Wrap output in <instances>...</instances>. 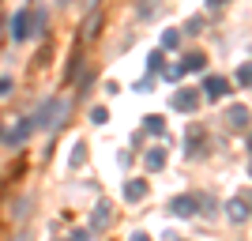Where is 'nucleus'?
Here are the masks:
<instances>
[{
	"label": "nucleus",
	"instance_id": "obj_1",
	"mask_svg": "<svg viewBox=\"0 0 252 241\" xmlns=\"http://www.w3.org/2000/svg\"><path fill=\"white\" fill-rule=\"evenodd\" d=\"M68 109H72V105L64 102V98H61V102H57V98H49V102H45L42 109L31 117V121H34V128H61L64 117H68Z\"/></svg>",
	"mask_w": 252,
	"mask_h": 241
},
{
	"label": "nucleus",
	"instance_id": "obj_2",
	"mask_svg": "<svg viewBox=\"0 0 252 241\" xmlns=\"http://www.w3.org/2000/svg\"><path fill=\"white\" fill-rule=\"evenodd\" d=\"M200 211H203V192H185V196H173V204H169V215H177V219H192Z\"/></svg>",
	"mask_w": 252,
	"mask_h": 241
},
{
	"label": "nucleus",
	"instance_id": "obj_3",
	"mask_svg": "<svg viewBox=\"0 0 252 241\" xmlns=\"http://www.w3.org/2000/svg\"><path fill=\"white\" fill-rule=\"evenodd\" d=\"M177 113H196V105H200V91L196 87H177V95L169 98Z\"/></svg>",
	"mask_w": 252,
	"mask_h": 241
},
{
	"label": "nucleus",
	"instance_id": "obj_4",
	"mask_svg": "<svg viewBox=\"0 0 252 241\" xmlns=\"http://www.w3.org/2000/svg\"><path fill=\"white\" fill-rule=\"evenodd\" d=\"M200 95H207V102H219V98L230 95V83H226L222 75H207V79H203V87H200Z\"/></svg>",
	"mask_w": 252,
	"mask_h": 241
},
{
	"label": "nucleus",
	"instance_id": "obj_5",
	"mask_svg": "<svg viewBox=\"0 0 252 241\" xmlns=\"http://www.w3.org/2000/svg\"><path fill=\"white\" fill-rule=\"evenodd\" d=\"M11 38H15V42L31 38V11L27 8H19L15 15H11Z\"/></svg>",
	"mask_w": 252,
	"mask_h": 241
},
{
	"label": "nucleus",
	"instance_id": "obj_6",
	"mask_svg": "<svg viewBox=\"0 0 252 241\" xmlns=\"http://www.w3.org/2000/svg\"><path fill=\"white\" fill-rule=\"evenodd\" d=\"M185 155H189V158H200V155H203V128H200V125H189V136H185Z\"/></svg>",
	"mask_w": 252,
	"mask_h": 241
},
{
	"label": "nucleus",
	"instance_id": "obj_7",
	"mask_svg": "<svg viewBox=\"0 0 252 241\" xmlns=\"http://www.w3.org/2000/svg\"><path fill=\"white\" fill-rule=\"evenodd\" d=\"M31 132H34V121H31V117H23L19 125H15L8 136H4V143H8V147H19L23 139H31Z\"/></svg>",
	"mask_w": 252,
	"mask_h": 241
},
{
	"label": "nucleus",
	"instance_id": "obj_8",
	"mask_svg": "<svg viewBox=\"0 0 252 241\" xmlns=\"http://www.w3.org/2000/svg\"><path fill=\"white\" fill-rule=\"evenodd\" d=\"M169 155H166V147H151L147 155H143V166H147V173H158V170H166Z\"/></svg>",
	"mask_w": 252,
	"mask_h": 241
},
{
	"label": "nucleus",
	"instance_id": "obj_9",
	"mask_svg": "<svg viewBox=\"0 0 252 241\" xmlns=\"http://www.w3.org/2000/svg\"><path fill=\"white\" fill-rule=\"evenodd\" d=\"M226 215H230L233 222H249V196H233L230 204H226Z\"/></svg>",
	"mask_w": 252,
	"mask_h": 241
},
{
	"label": "nucleus",
	"instance_id": "obj_10",
	"mask_svg": "<svg viewBox=\"0 0 252 241\" xmlns=\"http://www.w3.org/2000/svg\"><path fill=\"white\" fill-rule=\"evenodd\" d=\"M105 226H109V200H98L91 215V230H105Z\"/></svg>",
	"mask_w": 252,
	"mask_h": 241
},
{
	"label": "nucleus",
	"instance_id": "obj_11",
	"mask_svg": "<svg viewBox=\"0 0 252 241\" xmlns=\"http://www.w3.org/2000/svg\"><path fill=\"white\" fill-rule=\"evenodd\" d=\"M143 196H147V181H139V177L125 181V200H128V204H139Z\"/></svg>",
	"mask_w": 252,
	"mask_h": 241
},
{
	"label": "nucleus",
	"instance_id": "obj_12",
	"mask_svg": "<svg viewBox=\"0 0 252 241\" xmlns=\"http://www.w3.org/2000/svg\"><path fill=\"white\" fill-rule=\"evenodd\" d=\"M226 121H230V128H237V132H245V128H249V105H233Z\"/></svg>",
	"mask_w": 252,
	"mask_h": 241
},
{
	"label": "nucleus",
	"instance_id": "obj_13",
	"mask_svg": "<svg viewBox=\"0 0 252 241\" xmlns=\"http://www.w3.org/2000/svg\"><path fill=\"white\" fill-rule=\"evenodd\" d=\"M181 68H185V72H203V68H207V57H203V53H189V57L181 61Z\"/></svg>",
	"mask_w": 252,
	"mask_h": 241
},
{
	"label": "nucleus",
	"instance_id": "obj_14",
	"mask_svg": "<svg viewBox=\"0 0 252 241\" xmlns=\"http://www.w3.org/2000/svg\"><path fill=\"white\" fill-rule=\"evenodd\" d=\"M143 128H147V132H155V136H162V132H166V121H162L158 113H151L147 121H143Z\"/></svg>",
	"mask_w": 252,
	"mask_h": 241
},
{
	"label": "nucleus",
	"instance_id": "obj_15",
	"mask_svg": "<svg viewBox=\"0 0 252 241\" xmlns=\"http://www.w3.org/2000/svg\"><path fill=\"white\" fill-rule=\"evenodd\" d=\"M181 45V31L173 27V31H162V49H177Z\"/></svg>",
	"mask_w": 252,
	"mask_h": 241
},
{
	"label": "nucleus",
	"instance_id": "obj_16",
	"mask_svg": "<svg viewBox=\"0 0 252 241\" xmlns=\"http://www.w3.org/2000/svg\"><path fill=\"white\" fill-rule=\"evenodd\" d=\"M83 151H87V143L79 139V143L72 147V158H68V166H72V170H79V166H83Z\"/></svg>",
	"mask_w": 252,
	"mask_h": 241
},
{
	"label": "nucleus",
	"instance_id": "obj_17",
	"mask_svg": "<svg viewBox=\"0 0 252 241\" xmlns=\"http://www.w3.org/2000/svg\"><path fill=\"white\" fill-rule=\"evenodd\" d=\"M162 61H166V57H162V49H155V53L147 57V72H151V75H155V72H162Z\"/></svg>",
	"mask_w": 252,
	"mask_h": 241
},
{
	"label": "nucleus",
	"instance_id": "obj_18",
	"mask_svg": "<svg viewBox=\"0 0 252 241\" xmlns=\"http://www.w3.org/2000/svg\"><path fill=\"white\" fill-rule=\"evenodd\" d=\"M237 83H241V87H249V83H252V68H249V61L237 64Z\"/></svg>",
	"mask_w": 252,
	"mask_h": 241
},
{
	"label": "nucleus",
	"instance_id": "obj_19",
	"mask_svg": "<svg viewBox=\"0 0 252 241\" xmlns=\"http://www.w3.org/2000/svg\"><path fill=\"white\" fill-rule=\"evenodd\" d=\"M98 23H102V15H98V8L91 11V19H87V38H94L98 34Z\"/></svg>",
	"mask_w": 252,
	"mask_h": 241
},
{
	"label": "nucleus",
	"instance_id": "obj_20",
	"mask_svg": "<svg viewBox=\"0 0 252 241\" xmlns=\"http://www.w3.org/2000/svg\"><path fill=\"white\" fill-rule=\"evenodd\" d=\"M166 79L181 83V79H185V68H181V64H169V68H166Z\"/></svg>",
	"mask_w": 252,
	"mask_h": 241
},
{
	"label": "nucleus",
	"instance_id": "obj_21",
	"mask_svg": "<svg viewBox=\"0 0 252 241\" xmlns=\"http://www.w3.org/2000/svg\"><path fill=\"white\" fill-rule=\"evenodd\" d=\"M27 207H31V200H15V204H11V215H15V219H23V215H27Z\"/></svg>",
	"mask_w": 252,
	"mask_h": 241
},
{
	"label": "nucleus",
	"instance_id": "obj_22",
	"mask_svg": "<svg viewBox=\"0 0 252 241\" xmlns=\"http://www.w3.org/2000/svg\"><path fill=\"white\" fill-rule=\"evenodd\" d=\"M11 87H15V79H11V75H0V98H8Z\"/></svg>",
	"mask_w": 252,
	"mask_h": 241
},
{
	"label": "nucleus",
	"instance_id": "obj_23",
	"mask_svg": "<svg viewBox=\"0 0 252 241\" xmlns=\"http://www.w3.org/2000/svg\"><path fill=\"white\" fill-rule=\"evenodd\" d=\"M91 121H94V125H105V121H109V113H105L102 105H94V109H91Z\"/></svg>",
	"mask_w": 252,
	"mask_h": 241
},
{
	"label": "nucleus",
	"instance_id": "obj_24",
	"mask_svg": "<svg viewBox=\"0 0 252 241\" xmlns=\"http://www.w3.org/2000/svg\"><path fill=\"white\" fill-rule=\"evenodd\" d=\"M185 31H189V34H200V31H203V19H200V15H196V19H189V23H185Z\"/></svg>",
	"mask_w": 252,
	"mask_h": 241
},
{
	"label": "nucleus",
	"instance_id": "obj_25",
	"mask_svg": "<svg viewBox=\"0 0 252 241\" xmlns=\"http://www.w3.org/2000/svg\"><path fill=\"white\" fill-rule=\"evenodd\" d=\"M151 87H155V75H143V79L136 83V91H151Z\"/></svg>",
	"mask_w": 252,
	"mask_h": 241
},
{
	"label": "nucleus",
	"instance_id": "obj_26",
	"mask_svg": "<svg viewBox=\"0 0 252 241\" xmlns=\"http://www.w3.org/2000/svg\"><path fill=\"white\" fill-rule=\"evenodd\" d=\"M226 4H230V0H207V8H211V11H219V8H226Z\"/></svg>",
	"mask_w": 252,
	"mask_h": 241
},
{
	"label": "nucleus",
	"instance_id": "obj_27",
	"mask_svg": "<svg viewBox=\"0 0 252 241\" xmlns=\"http://www.w3.org/2000/svg\"><path fill=\"white\" fill-rule=\"evenodd\" d=\"M128 241H151V234H143V230H136V234H132V238H128Z\"/></svg>",
	"mask_w": 252,
	"mask_h": 241
},
{
	"label": "nucleus",
	"instance_id": "obj_28",
	"mask_svg": "<svg viewBox=\"0 0 252 241\" xmlns=\"http://www.w3.org/2000/svg\"><path fill=\"white\" fill-rule=\"evenodd\" d=\"M83 4H87V8H91V11H94V8H98V0H83Z\"/></svg>",
	"mask_w": 252,
	"mask_h": 241
},
{
	"label": "nucleus",
	"instance_id": "obj_29",
	"mask_svg": "<svg viewBox=\"0 0 252 241\" xmlns=\"http://www.w3.org/2000/svg\"><path fill=\"white\" fill-rule=\"evenodd\" d=\"M57 4H64V0H57Z\"/></svg>",
	"mask_w": 252,
	"mask_h": 241
},
{
	"label": "nucleus",
	"instance_id": "obj_30",
	"mask_svg": "<svg viewBox=\"0 0 252 241\" xmlns=\"http://www.w3.org/2000/svg\"><path fill=\"white\" fill-rule=\"evenodd\" d=\"M64 241H72V238H64Z\"/></svg>",
	"mask_w": 252,
	"mask_h": 241
}]
</instances>
